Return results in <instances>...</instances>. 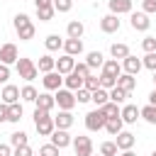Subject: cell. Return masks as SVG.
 Here are the masks:
<instances>
[{
  "label": "cell",
  "mask_w": 156,
  "mask_h": 156,
  "mask_svg": "<svg viewBox=\"0 0 156 156\" xmlns=\"http://www.w3.org/2000/svg\"><path fill=\"white\" fill-rule=\"evenodd\" d=\"M12 24H15V32H17V37H20L22 41H29V39H34V34H37V27H34V22L29 20V15H24V12L15 15Z\"/></svg>",
  "instance_id": "6da1fadb"
},
{
  "label": "cell",
  "mask_w": 156,
  "mask_h": 156,
  "mask_svg": "<svg viewBox=\"0 0 156 156\" xmlns=\"http://www.w3.org/2000/svg\"><path fill=\"white\" fill-rule=\"evenodd\" d=\"M34 127H37V132H39V136H49L54 129H56V124H54V117H51V112H46V110H39V107H34Z\"/></svg>",
  "instance_id": "7a4b0ae2"
},
{
  "label": "cell",
  "mask_w": 156,
  "mask_h": 156,
  "mask_svg": "<svg viewBox=\"0 0 156 156\" xmlns=\"http://www.w3.org/2000/svg\"><path fill=\"white\" fill-rule=\"evenodd\" d=\"M17 73H20V78H24L27 83H32L37 76H39V68H37V63L32 61V58H17Z\"/></svg>",
  "instance_id": "3957f363"
},
{
  "label": "cell",
  "mask_w": 156,
  "mask_h": 156,
  "mask_svg": "<svg viewBox=\"0 0 156 156\" xmlns=\"http://www.w3.org/2000/svg\"><path fill=\"white\" fill-rule=\"evenodd\" d=\"M54 100H56L58 110H73V107H76V95H73V90H68V88H58L56 95H54Z\"/></svg>",
  "instance_id": "277c9868"
},
{
  "label": "cell",
  "mask_w": 156,
  "mask_h": 156,
  "mask_svg": "<svg viewBox=\"0 0 156 156\" xmlns=\"http://www.w3.org/2000/svg\"><path fill=\"white\" fill-rule=\"evenodd\" d=\"M129 24H132L134 32H146L151 27V20L144 10H139V12H129Z\"/></svg>",
  "instance_id": "5b68a950"
},
{
  "label": "cell",
  "mask_w": 156,
  "mask_h": 156,
  "mask_svg": "<svg viewBox=\"0 0 156 156\" xmlns=\"http://www.w3.org/2000/svg\"><path fill=\"white\" fill-rule=\"evenodd\" d=\"M41 85H44V90H49V93L54 90V93H56L58 88H63V76H61V73L54 68V71L44 73V78H41Z\"/></svg>",
  "instance_id": "8992f818"
},
{
  "label": "cell",
  "mask_w": 156,
  "mask_h": 156,
  "mask_svg": "<svg viewBox=\"0 0 156 156\" xmlns=\"http://www.w3.org/2000/svg\"><path fill=\"white\" fill-rule=\"evenodd\" d=\"M105 115L100 112V110H93V112H88L85 115V129L88 132H100V129H105Z\"/></svg>",
  "instance_id": "52a82bcc"
},
{
  "label": "cell",
  "mask_w": 156,
  "mask_h": 156,
  "mask_svg": "<svg viewBox=\"0 0 156 156\" xmlns=\"http://www.w3.org/2000/svg\"><path fill=\"white\" fill-rule=\"evenodd\" d=\"M71 146H73L76 156H90V154H93V141H90V136H83V134H78V136H73Z\"/></svg>",
  "instance_id": "ba28073f"
},
{
  "label": "cell",
  "mask_w": 156,
  "mask_h": 156,
  "mask_svg": "<svg viewBox=\"0 0 156 156\" xmlns=\"http://www.w3.org/2000/svg\"><path fill=\"white\" fill-rule=\"evenodd\" d=\"M17 58H20V51H17V46L12 41H7V44L0 46V63L12 66V63H17Z\"/></svg>",
  "instance_id": "9c48e42d"
},
{
  "label": "cell",
  "mask_w": 156,
  "mask_h": 156,
  "mask_svg": "<svg viewBox=\"0 0 156 156\" xmlns=\"http://www.w3.org/2000/svg\"><path fill=\"white\" fill-rule=\"evenodd\" d=\"M119 27H122V22H119V15H105L102 20H100V29L105 32V34H115V32H119Z\"/></svg>",
  "instance_id": "30bf717a"
},
{
  "label": "cell",
  "mask_w": 156,
  "mask_h": 156,
  "mask_svg": "<svg viewBox=\"0 0 156 156\" xmlns=\"http://www.w3.org/2000/svg\"><path fill=\"white\" fill-rule=\"evenodd\" d=\"M49 136H51V144H54L56 149H66V146H71V141H73V136L68 134V129H54Z\"/></svg>",
  "instance_id": "8fae6325"
},
{
  "label": "cell",
  "mask_w": 156,
  "mask_h": 156,
  "mask_svg": "<svg viewBox=\"0 0 156 156\" xmlns=\"http://www.w3.org/2000/svg\"><path fill=\"white\" fill-rule=\"evenodd\" d=\"M0 100L5 105H12V102H20V88L12 85V83H5L2 90H0Z\"/></svg>",
  "instance_id": "7c38bea8"
},
{
  "label": "cell",
  "mask_w": 156,
  "mask_h": 156,
  "mask_svg": "<svg viewBox=\"0 0 156 156\" xmlns=\"http://www.w3.org/2000/svg\"><path fill=\"white\" fill-rule=\"evenodd\" d=\"M119 117H122L124 124H136V119H139V107H136V105H122V107H119Z\"/></svg>",
  "instance_id": "4fadbf2b"
},
{
  "label": "cell",
  "mask_w": 156,
  "mask_h": 156,
  "mask_svg": "<svg viewBox=\"0 0 156 156\" xmlns=\"http://www.w3.org/2000/svg\"><path fill=\"white\" fill-rule=\"evenodd\" d=\"M141 68H144V66H141V58H136V56H132V54L122 58V71H124V73H132V76H136Z\"/></svg>",
  "instance_id": "5bb4252c"
},
{
  "label": "cell",
  "mask_w": 156,
  "mask_h": 156,
  "mask_svg": "<svg viewBox=\"0 0 156 156\" xmlns=\"http://www.w3.org/2000/svg\"><path fill=\"white\" fill-rule=\"evenodd\" d=\"M34 107H39V110H46V112H51L54 107H56V100H54V95L46 90V93H39L37 95V100H34Z\"/></svg>",
  "instance_id": "9a60e30c"
},
{
  "label": "cell",
  "mask_w": 156,
  "mask_h": 156,
  "mask_svg": "<svg viewBox=\"0 0 156 156\" xmlns=\"http://www.w3.org/2000/svg\"><path fill=\"white\" fill-rule=\"evenodd\" d=\"M115 144H117V149H119V151H127V149H132V146L136 144V136H134L132 132H124V129H122V132L117 134Z\"/></svg>",
  "instance_id": "2e32d148"
},
{
  "label": "cell",
  "mask_w": 156,
  "mask_h": 156,
  "mask_svg": "<svg viewBox=\"0 0 156 156\" xmlns=\"http://www.w3.org/2000/svg\"><path fill=\"white\" fill-rule=\"evenodd\" d=\"M107 7L112 15H129L132 12V0H107Z\"/></svg>",
  "instance_id": "e0dca14e"
},
{
  "label": "cell",
  "mask_w": 156,
  "mask_h": 156,
  "mask_svg": "<svg viewBox=\"0 0 156 156\" xmlns=\"http://www.w3.org/2000/svg\"><path fill=\"white\" fill-rule=\"evenodd\" d=\"M73 66H76V56H68V54H63V56H58V58H56V71H58L61 76L71 73V71H73Z\"/></svg>",
  "instance_id": "ac0fdd59"
},
{
  "label": "cell",
  "mask_w": 156,
  "mask_h": 156,
  "mask_svg": "<svg viewBox=\"0 0 156 156\" xmlns=\"http://www.w3.org/2000/svg\"><path fill=\"white\" fill-rule=\"evenodd\" d=\"M117 88H122V90H127V93H134V90H136V76H132V73H119V76H117Z\"/></svg>",
  "instance_id": "d6986e66"
},
{
  "label": "cell",
  "mask_w": 156,
  "mask_h": 156,
  "mask_svg": "<svg viewBox=\"0 0 156 156\" xmlns=\"http://www.w3.org/2000/svg\"><path fill=\"white\" fill-rule=\"evenodd\" d=\"M54 124H56V129H71V127H73V115H71V110H58V115L54 117Z\"/></svg>",
  "instance_id": "ffe728a7"
},
{
  "label": "cell",
  "mask_w": 156,
  "mask_h": 156,
  "mask_svg": "<svg viewBox=\"0 0 156 156\" xmlns=\"http://www.w3.org/2000/svg\"><path fill=\"white\" fill-rule=\"evenodd\" d=\"M63 54L80 56L83 54V39H63Z\"/></svg>",
  "instance_id": "44dd1931"
},
{
  "label": "cell",
  "mask_w": 156,
  "mask_h": 156,
  "mask_svg": "<svg viewBox=\"0 0 156 156\" xmlns=\"http://www.w3.org/2000/svg\"><path fill=\"white\" fill-rule=\"evenodd\" d=\"M83 32H85V24H83L80 20H71V22H68V27H66L68 39H80V37H83Z\"/></svg>",
  "instance_id": "7402d4cb"
},
{
  "label": "cell",
  "mask_w": 156,
  "mask_h": 156,
  "mask_svg": "<svg viewBox=\"0 0 156 156\" xmlns=\"http://www.w3.org/2000/svg\"><path fill=\"white\" fill-rule=\"evenodd\" d=\"M63 88H68V90H78V88H83V76H78L76 71L66 73V76H63Z\"/></svg>",
  "instance_id": "603a6c76"
},
{
  "label": "cell",
  "mask_w": 156,
  "mask_h": 156,
  "mask_svg": "<svg viewBox=\"0 0 156 156\" xmlns=\"http://www.w3.org/2000/svg\"><path fill=\"white\" fill-rule=\"evenodd\" d=\"M85 63H88V68H90V71H95V68H102V63H105V56H102L100 51H88V56H85Z\"/></svg>",
  "instance_id": "cb8c5ba5"
},
{
  "label": "cell",
  "mask_w": 156,
  "mask_h": 156,
  "mask_svg": "<svg viewBox=\"0 0 156 156\" xmlns=\"http://www.w3.org/2000/svg\"><path fill=\"white\" fill-rule=\"evenodd\" d=\"M37 68H39L41 73H49V71H54V68H56V58H54L51 54H44V56H39Z\"/></svg>",
  "instance_id": "d4e9b609"
},
{
  "label": "cell",
  "mask_w": 156,
  "mask_h": 156,
  "mask_svg": "<svg viewBox=\"0 0 156 156\" xmlns=\"http://www.w3.org/2000/svg\"><path fill=\"white\" fill-rule=\"evenodd\" d=\"M100 73H110V76H119V73H122V63H119L117 58H107V61L102 63V68H100Z\"/></svg>",
  "instance_id": "484cf974"
},
{
  "label": "cell",
  "mask_w": 156,
  "mask_h": 156,
  "mask_svg": "<svg viewBox=\"0 0 156 156\" xmlns=\"http://www.w3.org/2000/svg\"><path fill=\"white\" fill-rule=\"evenodd\" d=\"M105 129H107V134L117 136V134L124 129V122H122V117H110V119L105 122Z\"/></svg>",
  "instance_id": "4316f807"
},
{
  "label": "cell",
  "mask_w": 156,
  "mask_h": 156,
  "mask_svg": "<svg viewBox=\"0 0 156 156\" xmlns=\"http://www.w3.org/2000/svg\"><path fill=\"white\" fill-rule=\"evenodd\" d=\"M110 54H112V58L122 61L124 56H129V46H127V44H122V41H115V44L110 46Z\"/></svg>",
  "instance_id": "83f0119b"
},
{
  "label": "cell",
  "mask_w": 156,
  "mask_h": 156,
  "mask_svg": "<svg viewBox=\"0 0 156 156\" xmlns=\"http://www.w3.org/2000/svg\"><path fill=\"white\" fill-rule=\"evenodd\" d=\"M98 110L105 115V119H110V117H119V105H117V102H112V100H107V102H105V105H100Z\"/></svg>",
  "instance_id": "f1b7e54d"
},
{
  "label": "cell",
  "mask_w": 156,
  "mask_h": 156,
  "mask_svg": "<svg viewBox=\"0 0 156 156\" xmlns=\"http://www.w3.org/2000/svg\"><path fill=\"white\" fill-rule=\"evenodd\" d=\"M44 46H46V51H58V49H63V39L58 34H49L44 39Z\"/></svg>",
  "instance_id": "f546056e"
},
{
  "label": "cell",
  "mask_w": 156,
  "mask_h": 156,
  "mask_svg": "<svg viewBox=\"0 0 156 156\" xmlns=\"http://www.w3.org/2000/svg\"><path fill=\"white\" fill-rule=\"evenodd\" d=\"M107 93H110V100H112V102H117V105H124V100L132 95V93H127V90H122V88H117V85H115V88H110Z\"/></svg>",
  "instance_id": "4dcf8cb0"
},
{
  "label": "cell",
  "mask_w": 156,
  "mask_h": 156,
  "mask_svg": "<svg viewBox=\"0 0 156 156\" xmlns=\"http://www.w3.org/2000/svg\"><path fill=\"white\" fill-rule=\"evenodd\" d=\"M20 119H22V105H20V102H12V105H7V122L17 124Z\"/></svg>",
  "instance_id": "1f68e13d"
},
{
  "label": "cell",
  "mask_w": 156,
  "mask_h": 156,
  "mask_svg": "<svg viewBox=\"0 0 156 156\" xmlns=\"http://www.w3.org/2000/svg\"><path fill=\"white\" fill-rule=\"evenodd\" d=\"M139 117H141L144 122H149V124H156V105L141 107V110H139Z\"/></svg>",
  "instance_id": "d6a6232c"
},
{
  "label": "cell",
  "mask_w": 156,
  "mask_h": 156,
  "mask_svg": "<svg viewBox=\"0 0 156 156\" xmlns=\"http://www.w3.org/2000/svg\"><path fill=\"white\" fill-rule=\"evenodd\" d=\"M90 100L100 107V105H105V102L110 100V93H107L105 88H98V90H93V93H90Z\"/></svg>",
  "instance_id": "836d02e7"
},
{
  "label": "cell",
  "mask_w": 156,
  "mask_h": 156,
  "mask_svg": "<svg viewBox=\"0 0 156 156\" xmlns=\"http://www.w3.org/2000/svg\"><path fill=\"white\" fill-rule=\"evenodd\" d=\"M37 95H39V93H37V88H34V85H24V88L20 90V98H22L24 102H34V100H37Z\"/></svg>",
  "instance_id": "e575fe53"
},
{
  "label": "cell",
  "mask_w": 156,
  "mask_h": 156,
  "mask_svg": "<svg viewBox=\"0 0 156 156\" xmlns=\"http://www.w3.org/2000/svg\"><path fill=\"white\" fill-rule=\"evenodd\" d=\"M98 78H100V88H105V90H110V88H115V85H117V76H110V73H100Z\"/></svg>",
  "instance_id": "d590c367"
},
{
  "label": "cell",
  "mask_w": 156,
  "mask_h": 156,
  "mask_svg": "<svg viewBox=\"0 0 156 156\" xmlns=\"http://www.w3.org/2000/svg\"><path fill=\"white\" fill-rule=\"evenodd\" d=\"M24 144H27V134H24L22 129L10 134V146H12V149H15V146H24Z\"/></svg>",
  "instance_id": "8d00e7d4"
},
{
  "label": "cell",
  "mask_w": 156,
  "mask_h": 156,
  "mask_svg": "<svg viewBox=\"0 0 156 156\" xmlns=\"http://www.w3.org/2000/svg\"><path fill=\"white\" fill-rule=\"evenodd\" d=\"M117 151H119V149H117L115 141H102V144H100V154H102V156H117Z\"/></svg>",
  "instance_id": "74e56055"
},
{
  "label": "cell",
  "mask_w": 156,
  "mask_h": 156,
  "mask_svg": "<svg viewBox=\"0 0 156 156\" xmlns=\"http://www.w3.org/2000/svg\"><path fill=\"white\" fill-rule=\"evenodd\" d=\"M83 88H88L90 93H93V90H98V88H100V78H98V76H93V73H90V76H85V78H83Z\"/></svg>",
  "instance_id": "f35d334b"
},
{
  "label": "cell",
  "mask_w": 156,
  "mask_h": 156,
  "mask_svg": "<svg viewBox=\"0 0 156 156\" xmlns=\"http://www.w3.org/2000/svg\"><path fill=\"white\" fill-rule=\"evenodd\" d=\"M39 156H61V149H56V146L49 141V144L39 146Z\"/></svg>",
  "instance_id": "ab89813d"
},
{
  "label": "cell",
  "mask_w": 156,
  "mask_h": 156,
  "mask_svg": "<svg viewBox=\"0 0 156 156\" xmlns=\"http://www.w3.org/2000/svg\"><path fill=\"white\" fill-rule=\"evenodd\" d=\"M73 95H76V102H80V105L90 102V90H88V88H78V90H73Z\"/></svg>",
  "instance_id": "60d3db41"
},
{
  "label": "cell",
  "mask_w": 156,
  "mask_h": 156,
  "mask_svg": "<svg viewBox=\"0 0 156 156\" xmlns=\"http://www.w3.org/2000/svg\"><path fill=\"white\" fill-rule=\"evenodd\" d=\"M54 15H56V10H54V7H44V10H37V17H39L41 22H51V20H54Z\"/></svg>",
  "instance_id": "b9f144b4"
},
{
  "label": "cell",
  "mask_w": 156,
  "mask_h": 156,
  "mask_svg": "<svg viewBox=\"0 0 156 156\" xmlns=\"http://www.w3.org/2000/svg\"><path fill=\"white\" fill-rule=\"evenodd\" d=\"M141 66H144V68H149V71H156V51L146 54V56L141 58Z\"/></svg>",
  "instance_id": "7bdbcfd3"
},
{
  "label": "cell",
  "mask_w": 156,
  "mask_h": 156,
  "mask_svg": "<svg viewBox=\"0 0 156 156\" xmlns=\"http://www.w3.org/2000/svg\"><path fill=\"white\" fill-rule=\"evenodd\" d=\"M73 0H54V10L56 12H71Z\"/></svg>",
  "instance_id": "ee69618b"
},
{
  "label": "cell",
  "mask_w": 156,
  "mask_h": 156,
  "mask_svg": "<svg viewBox=\"0 0 156 156\" xmlns=\"http://www.w3.org/2000/svg\"><path fill=\"white\" fill-rule=\"evenodd\" d=\"M141 49H144L146 54L156 51V37H144V39H141Z\"/></svg>",
  "instance_id": "f6af8a7d"
},
{
  "label": "cell",
  "mask_w": 156,
  "mask_h": 156,
  "mask_svg": "<svg viewBox=\"0 0 156 156\" xmlns=\"http://www.w3.org/2000/svg\"><path fill=\"white\" fill-rule=\"evenodd\" d=\"M12 156H34V151H32L29 144H24V146H15L12 149Z\"/></svg>",
  "instance_id": "bcb514c9"
},
{
  "label": "cell",
  "mask_w": 156,
  "mask_h": 156,
  "mask_svg": "<svg viewBox=\"0 0 156 156\" xmlns=\"http://www.w3.org/2000/svg\"><path fill=\"white\" fill-rule=\"evenodd\" d=\"M73 71H76V73H78V76H83V78H85V76H90V73H93V71H90V68H88V63H85V61H78V63H76V66H73Z\"/></svg>",
  "instance_id": "7dc6e473"
},
{
  "label": "cell",
  "mask_w": 156,
  "mask_h": 156,
  "mask_svg": "<svg viewBox=\"0 0 156 156\" xmlns=\"http://www.w3.org/2000/svg\"><path fill=\"white\" fill-rule=\"evenodd\" d=\"M141 10L146 15H154L156 12V0H141Z\"/></svg>",
  "instance_id": "c3c4849f"
},
{
  "label": "cell",
  "mask_w": 156,
  "mask_h": 156,
  "mask_svg": "<svg viewBox=\"0 0 156 156\" xmlns=\"http://www.w3.org/2000/svg\"><path fill=\"white\" fill-rule=\"evenodd\" d=\"M7 80H10V66L0 63V83H7Z\"/></svg>",
  "instance_id": "681fc988"
},
{
  "label": "cell",
  "mask_w": 156,
  "mask_h": 156,
  "mask_svg": "<svg viewBox=\"0 0 156 156\" xmlns=\"http://www.w3.org/2000/svg\"><path fill=\"white\" fill-rule=\"evenodd\" d=\"M37 10H44V7H54V0H34Z\"/></svg>",
  "instance_id": "f907efd6"
},
{
  "label": "cell",
  "mask_w": 156,
  "mask_h": 156,
  "mask_svg": "<svg viewBox=\"0 0 156 156\" xmlns=\"http://www.w3.org/2000/svg\"><path fill=\"white\" fill-rule=\"evenodd\" d=\"M2 122H7V105L5 102H0V124Z\"/></svg>",
  "instance_id": "816d5d0a"
},
{
  "label": "cell",
  "mask_w": 156,
  "mask_h": 156,
  "mask_svg": "<svg viewBox=\"0 0 156 156\" xmlns=\"http://www.w3.org/2000/svg\"><path fill=\"white\" fill-rule=\"evenodd\" d=\"M0 156H12V146L10 144H0Z\"/></svg>",
  "instance_id": "f5cc1de1"
},
{
  "label": "cell",
  "mask_w": 156,
  "mask_h": 156,
  "mask_svg": "<svg viewBox=\"0 0 156 156\" xmlns=\"http://www.w3.org/2000/svg\"><path fill=\"white\" fill-rule=\"evenodd\" d=\"M149 105H156V88L149 93Z\"/></svg>",
  "instance_id": "db71d44e"
},
{
  "label": "cell",
  "mask_w": 156,
  "mask_h": 156,
  "mask_svg": "<svg viewBox=\"0 0 156 156\" xmlns=\"http://www.w3.org/2000/svg\"><path fill=\"white\" fill-rule=\"evenodd\" d=\"M119 156H136V154H134V151H132V149H127V151H122V154H119Z\"/></svg>",
  "instance_id": "11a10c76"
},
{
  "label": "cell",
  "mask_w": 156,
  "mask_h": 156,
  "mask_svg": "<svg viewBox=\"0 0 156 156\" xmlns=\"http://www.w3.org/2000/svg\"><path fill=\"white\" fill-rule=\"evenodd\" d=\"M154 85H156V71H154Z\"/></svg>",
  "instance_id": "9f6ffc18"
},
{
  "label": "cell",
  "mask_w": 156,
  "mask_h": 156,
  "mask_svg": "<svg viewBox=\"0 0 156 156\" xmlns=\"http://www.w3.org/2000/svg\"><path fill=\"white\" fill-rule=\"evenodd\" d=\"M151 156H156V151H154V154H151Z\"/></svg>",
  "instance_id": "6f0895ef"
},
{
  "label": "cell",
  "mask_w": 156,
  "mask_h": 156,
  "mask_svg": "<svg viewBox=\"0 0 156 156\" xmlns=\"http://www.w3.org/2000/svg\"><path fill=\"white\" fill-rule=\"evenodd\" d=\"M90 156H93V154H90ZM100 156H102V154H100Z\"/></svg>",
  "instance_id": "680465c9"
},
{
  "label": "cell",
  "mask_w": 156,
  "mask_h": 156,
  "mask_svg": "<svg viewBox=\"0 0 156 156\" xmlns=\"http://www.w3.org/2000/svg\"><path fill=\"white\" fill-rule=\"evenodd\" d=\"M0 90H2V88H0Z\"/></svg>",
  "instance_id": "91938a15"
}]
</instances>
